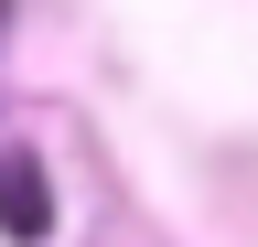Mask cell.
<instances>
[{"label": "cell", "mask_w": 258, "mask_h": 247, "mask_svg": "<svg viewBox=\"0 0 258 247\" xmlns=\"http://www.w3.org/2000/svg\"><path fill=\"white\" fill-rule=\"evenodd\" d=\"M0 236L11 247H43L54 236V183H43L32 150H0Z\"/></svg>", "instance_id": "cell-1"}, {"label": "cell", "mask_w": 258, "mask_h": 247, "mask_svg": "<svg viewBox=\"0 0 258 247\" xmlns=\"http://www.w3.org/2000/svg\"><path fill=\"white\" fill-rule=\"evenodd\" d=\"M0 33H11V0H0Z\"/></svg>", "instance_id": "cell-2"}]
</instances>
